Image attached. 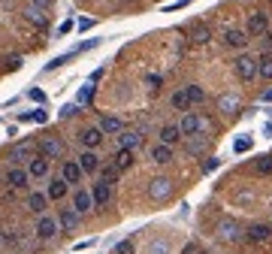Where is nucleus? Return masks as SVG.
I'll return each instance as SVG.
<instances>
[{"mask_svg":"<svg viewBox=\"0 0 272 254\" xmlns=\"http://www.w3.org/2000/svg\"><path fill=\"white\" fill-rule=\"evenodd\" d=\"M70 30H73V21H64V24H61V27H58V36H67V33H70Z\"/></svg>","mask_w":272,"mask_h":254,"instance_id":"obj_45","label":"nucleus"},{"mask_svg":"<svg viewBox=\"0 0 272 254\" xmlns=\"http://www.w3.org/2000/svg\"><path fill=\"white\" fill-rule=\"evenodd\" d=\"M251 169H254L257 175H272V155H260V158H254Z\"/></svg>","mask_w":272,"mask_h":254,"instance_id":"obj_25","label":"nucleus"},{"mask_svg":"<svg viewBox=\"0 0 272 254\" xmlns=\"http://www.w3.org/2000/svg\"><path fill=\"white\" fill-rule=\"evenodd\" d=\"M21 64H24V61H21L18 55H15V58H9V70H21Z\"/></svg>","mask_w":272,"mask_h":254,"instance_id":"obj_47","label":"nucleus"},{"mask_svg":"<svg viewBox=\"0 0 272 254\" xmlns=\"http://www.w3.org/2000/svg\"><path fill=\"white\" fill-rule=\"evenodd\" d=\"M190 40L197 43V46H206V43L212 40V33H209L206 24H193V27H190Z\"/></svg>","mask_w":272,"mask_h":254,"instance_id":"obj_26","label":"nucleus"},{"mask_svg":"<svg viewBox=\"0 0 272 254\" xmlns=\"http://www.w3.org/2000/svg\"><path fill=\"white\" fill-rule=\"evenodd\" d=\"M79 167H82L85 172H97V169H100V158H97V152H88V149H85V152L79 155Z\"/></svg>","mask_w":272,"mask_h":254,"instance_id":"obj_21","label":"nucleus"},{"mask_svg":"<svg viewBox=\"0 0 272 254\" xmlns=\"http://www.w3.org/2000/svg\"><path fill=\"white\" fill-rule=\"evenodd\" d=\"M18 121H36V124H46V121H49V112L40 106V109H33V112H21Z\"/></svg>","mask_w":272,"mask_h":254,"instance_id":"obj_29","label":"nucleus"},{"mask_svg":"<svg viewBox=\"0 0 272 254\" xmlns=\"http://www.w3.org/2000/svg\"><path fill=\"white\" fill-rule=\"evenodd\" d=\"M145 85H148L151 91H158V88H161V76H148V79H145Z\"/></svg>","mask_w":272,"mask_h":254,"instance_id":"obj_43","label":"nucleus"},{"mask_svg":"<svg viewBox=\"0 0 272 254\" xmlns=\"http://www.w3.org/2000/svg\"><path fill=\"white\" fill-rule=\"evenodd\" d=\"M79 212L76 209H61V215H58V221H61V230H67V233H76L79 230Z\"/></svg>","mask_w":272,"mask_h":254,"instance_id":"obj_11","label":"nucleus"},{"mask_svg":"<svg viewBox=\"0 0 272 254\" xmlns=\"http://www.w3.org/2000/svg\"><path fill=\"white\" fill-rule=\"evenodd\" d=\"M112 254H133V242H130V239H121L118 245H115Z\"/></svg>","mask_w":272,"mask_h":254,"instance_id":"obj_37","label":"nucleus"},{"mask_svg":"<svg viewBox=\"0 0 272 254\" xmlns=\"http://www.w3.org/2000/svg\"><path fill=\"white\" fill-rule=\"evenodd\" d=\"M263 133H266V136H272V121H269V124L263 127Z\"/></svg>","mask_w":272,"mask_h":254,"instance_id":"obj_51","label":"nucleus"},{"mask_svg":"<svg viewBox=\"0 0 272 254\" xmlns=\"http://www.w3.org/2000/svg\"><path fill=\"white\" fill-rule=\"evenodd\" d=\"M36 149H40V155H46L49 161H52V158H64V142L55 139V136H43Z\"/></svg>","mask_w":272,"mask_h":254,"instance_id":"obj_5","label":"nucleus"},{"mask_svg":"<svg viewBox=\"0 0 272 254\" xmlns=\"http://www.w3.org/2000/svg\"><path fill=\"white\" fill-rule=\"evenodd\" d=\"M224 46L227 49H245L248 46V30H239V27L224 30Z\"/></svg>","mask_w":272,"mask_h":254,"instance_id":"obj_7","label":"nucleus"},{"mask_svg":"<svg viewBox=\"0 0 272 254\" xmlns=\"http://www.w3.org/2000/svg\"><path fill=\"white\" fill-rule=\"evenodd\" d=\"M148 254H167V242H154V245L148 248Z\"/></svg>","mask_w":272,"mask_h":254,"instance_id":"obj_42","label":"nucleus"},{"mask_svg":"<svg viewBox=\"0 0 272 254\" xmlns=\"http://www.w3.org/2000/svg\"><path fill=\"white\" fill-rule=\"evenodd\" d=\"M197 254H209V251H203V248H200V251H197Z\"/></svg>","mask_w":272,"mask_h":254,"instance_id":"obj_52","label":"nucleus"},{"mask_svg":"<svg viewBox=\"0 0 272 254\" xmlns=\"http://www.w3.org/2000/svg\"><path fill=\"white\" fill-rule=\"evenodd\" d=\"M263 103H272V88H269V91H263Z\"/></svg>","mask_w":272,"mask_h":254,"instance_id":"obj_50","label":"nucleus"},{"mask_svg":"<svg viewBox=\"0 0 272 254\" xmlns=\"http://www.w3.org/2000/svg\"><path fill=\"white\" fill-rule=\"evenodd\" d=\"M206 152V136L200 139V136H190V142H187V155H193V158H197V155H203Z\"/></svg>","mask_w":272,"mask_h":254,"instance_id":"obj_33","label":"nucleus"},{"mask_svg":"<svg viewBox=\"0 0 272 254\" xmlns=\"http://www.w3.org/2000/svg\"><path fill=\"white\" fill-rule=\"evenodd\" d=\"M94 27V18H79V30H91Z\"/></svg>","mask_w":272,"mask_h":254,"instance_id":"obj_44","label":"nucleus"},{"mask_svg":"<svg viewBox=\"0 0 272 254\" xmlns=\"http://www.w3.org/2000/svg\"><path fill=\"white\" fill-rule=\"evenodd\" d=\"M173 109H179V112H187V109H190V97H187V85L184 88H179L176 94H173Z\"/></svg>","mask_w":272,"mask_h":254,"instance_id":"obj_24","label":"nucleus"},{"mask_svg":"<svg viewBox=\"0 0 272 254\" xmlns=\"http://www.w3.org/2000/svg\"><path fill=\"white\" fill-rule=\"evenodd\" d=\"M103 136H106V133H103L100 127H85V130L79 133V142L85 145L88 152H94V149H100V145H103Z\"/></svg>","mask_w":272,"mask_h":254,"instance_id":"obj_6","label":"nucleus"},{"mask_svg":"<svg viewBox=\"0 0 272 254\" xmlns=\"http://www.w3.org/2000/svg\"><path fill=\"white\" fill-rule=\"evenodd\" d=\"M139 139H142V136H139V133H130V130H124V133L118 136V142H121V149H130V152H133L136 145H139Z\"/></svg>","mask_w":272,"mask_h":254,"instance_id":"obj_31","label":"nucleus"},{"mask_svg":"<svg viewBox=\"0 0 272 254\" xmlns=\"http://www.w3.org/2000/svg\"><path fill=\"white\" fill-rule=\"evenodd\" d=\"M218 109H221L224 115H236L239 112V97L236 94H221L218 97Z\"/></svg>","mask_w":272,"mask_h":254,"instance_id":"obj_16","label":"nucleus"},{"mask_svg":"<svg viewBox=\"0 0 272 254\" xmlns=\"http://www.w3.org/2000/svg\"><path fill=\"white\" fill-rule=\"evenodd\" d=\"M97 127H100L103 133H124V124H121L118 118H115V115H103Z\"/></svg>","mask_w":272,"mask_h":254,"instance_id":"obj_23","label":"nucleus"},{"mask_svg":"<svg viewBox=\"0 0 272 254\" xmlns=\"http://www.w3.org/2000/svg\"><path fill=\"white\" fill-rule=\"evenodd\" d=\"M49 158L46 155H36L33 161H27V172H30V178H46L49 175Z\"/></svg>","mask_w":272,"mask_h":254,"instance_id":"obj_10","label":"nucleus"},{"mask_svg":"<svg viewBox=\"0 0 272 254\" xmlns=\"http://www.w3.org/2000/svg\"><path fill=\"white\" fill-rule=\"evenodd\" d=\"M245 239L254 242V245L269 242V239H272V224H251V227L245 230Z\"/></svg>","mask_w":272,"mask_h":254,"instance_id":"obj_9","label":"nucleus"},{"mask_svg":"<svg viewBox=\"0 0 272 254\" xmlns=\"http://www.w3.org/2000/svg\"><path fill=\"white\" fill-rule=\"evenodd\" d=\"M27 94H30V100H36V103H46V94H43L40 88H30Z\"/></svg>","mask_w":272,"mask_h":254,"instance_id":"obj_41","label":"nucleus"},{"mask_svg":"<svg viewBox=\"0 0 272 254\" xmlns=\"http://www.w3.org/2000/svg\"><path fill=\"white\" fill-rule=\"evenodd\" d=\"M70 185H79L82 181V175H85V169L79 167V161H64V172H61Z\"/></svg>","mask_w":272,"mask_h":254,"instance_id":"obj_14","label":"nucleus"},{"mask_svg":"<svg viewBox=\"0 0 272 254\" xmlns=\"http://www.w3.org/2000/svg\"><path fill=\"white\" fill-rule=\"evenodd\" d=\"M97 79H103V67H97V70L91 73V82H97Z\"/></svg>","mask_w":272,"mask_h":254,"instance_id":"obj_48","label":"nucleus"},{"mask_svg":"<svg viewBox=\"0 0 272 254\" xmlns=\"http://www.w3.org/2000/svg\"><path fill=\"white\" fill-rule=\"evenodd\" d=\"M266 27H269V15L266 12H251L248 15V36H263L266 33Z\"/></svg>","mask_w":272,"mask_h":254,"instance_id":"obj_8","label":"nucleus"},{"mask_svg":"<svg viewBox=\"0 0 272 254\" xmlns=\"http://www.w3.org/2000/svg\"><path fill=\"white\" fill-rule=\"evenodd\" d=\"M27 181H30V172H27V169H18V167H15V169H9V172H6V185H9L12 191L27 188Z\"/></svg>","mask_w":272,"mask_h":254,"instance_id":"obj_13","label":"nucleus"},{"mask_svg":"<svg viewBox=\"0 0 272 254\" xmlns=\"http://www.w3.org/2000/svg\"><path fill=\"white\" fill-rule=\"evenodd\" d=\"M91 197H94V206H106V203L112 200V185L100 178L97 185H94V191H91Z\"/></svg>","mask_w":272,"mask_h":254,"instance_id":"obj_15","label":"nucleus"},{"mask_svg":"<svg viewBox=\"0 0 272 254\" xmlns=\"http://www.w3.org/2000/svg\"><path fill=\"white\" fill-rule=\"evenodd\" d=\"M36 155H40V152H33V145H15V149L9 152L12 161H33Z\"/></svg>","mask_w":272,"mask_h":254,"instance_id":"obj_27","label":"nucleus"},{"mask_svg":"<svg viewBox=\"0 0 272 254\" xmlns=\"http://www.w3.org/2000/svg\"><path fill=\"white\" fill-rule=\"evenodd\" d=\"M233 152H236V155H245V152H251V136H239L236 142H233Z\"/></svg>","mask_w":272,"mask_h":254,"instance_id":"obj_36","label":"nucleus"},{"mask_svg":"<svg viewBox=\"0 0 272 254\" xmlns=\"http://www.w3.org/2000/svg\"><path fill=\"white\" fill-rule=\"evenodd\" d=\"M115 164H118V169H130L133 167V152L130 149H118L115 152Z\"/></svg>","mask_w":272,"mask_h":254,"instance_id":"obj_30","label":"nucleus"},{"mask_svg":"<svg viewBox=\"0 0 272 254\" xmlns=\"http://www.w3.org/2000/svg\"><path fill=\"white\" fill-rule=\"evenodd\" d=\"M46 197H49V194L30 191V197H27V209H30L33 215H46Z\"/></svg>","mask_w":272,"mask_h":254,"instance_id":"obj_19","label":"nucleus"},{"mask_svg":"<svg viewBox=\"0 0 272 254\" xmlns=\"http://www.w3.org/2000/svg\"><path fill=\"white\" fill-rule=\"evenodd\" d=\"M67 188H70V181L61 175V178H52L49 181V191L46 194H49V200H64L67 197Z\"/></svg>","mask_w":272,"mask_h":254,"instance_id":"obj_17","label":"nucleus"},{"mask_svg":"<svg viewBox=\"0 0 272 254\" xmlns=\"http://www.w3.org/2000/svg\"><path fill=\"white\" fill-rule=\"evenodd\" d=\"M91 245H94L91 239H88V242H76V251H85V248H91Z\"/></svg>","mask_w":272,"mask_h":254,"instance_id":"obj_49","label":"nucleus"},{"mask_svg":"<svg viewBox=\"0 0 272 254\" xmlns=\"http://www.w3.org/2000/svg\"><path fill=\"white\" fill-rule=\"evenodd\" d=\"M257 76L266 79V82H272V52H266V55L257 58Z\"/></svg>","mask_w":272,"mask_h":254,"instance_id":"obj_22","label":"nucleus"},{"mask_svg":"<svg viewBox=\"0 0 272 254\" xmlns=\"http://www.w3.org/2000/svg\"><path fill=\"white\" fill-rule=\"evenodd\" d=\"M190 3V0H176V3H170V6H164V12H176V9H184Z\"/></svg>","mask_w":272,"mask_h":254,"instance_id":"obj_40","label":"nucleus"},{"mask_svg":"<svg viewBox=\"0 0 272 254\" xmlns=\"http://www.w3.org/2000/svg\"><path fill=\"white\" fill-rule=\"evenodd\" d=\"M33 233L49 242V239H55L61 233V221H58V218H52V215H40V221H36V230Z\"/></svg>","mask_w":272,"mask_h":254,"instance_id":"obj_4","label":"nucleus"},{"mask_svg":"<svg viewBox=\"0 0 272 254\" xmlns=\"http://www.w3.org/2000/svg\"><path fill=\"white\" fill-rule=\"evenodd\" d=\"M148 197H151L154 203L170 200V197H173V178H167V175L151 178V181H148Z\"/></svg>","mask_w":272,"mask_h":254,"instance_id":"obj_2","label":"nucleus"},{"mask_svg":"<svg viewBox=\"0 0 272 254\" xmlns=\"http://www.w3.org/2000/svg\"><path fill=\"white\" fill-rule=\"evenodd\" d=\"M118 175H121L118 164H106V167H103V181H109V185H115V181H118Z\"/></svg>","mask_w":272,"mask_h":254,"instance_id":"obj_34","label":"nucleus"},{"mask_svg":"<svg viewBox=\"0 0 272 254\" xmlns=\"http://www.w3.org/2000/svg\"><path fill=\"white\" fill-rule=\"evenodd\" d=\"M187 97H190V106H193V103H203V100H206V91H203L200 85H187Z\"/></svg>","mask_w":272,"mask_h":254,"instance_id":"obj_35","label":"nucleus"},{"mask_svg":"<svg viewBox=\"0 0 272 254\" xmlns=\"http://www.w3.org/2000/svg\"><path fill=\"white\" fill-rule=\"evenodd\" d=\"M221 167V161L218 158H206V164H203V172H215Z\"/></svg>","mask_w":272,"mask_h":254,"instance_id":"obj_39","label":"nucleus"},{"mask_svg":"<svg viewBox=\"0 0 272 254\" xmlns=\"http://www.w3.org/2000/svg\"><path fill=\"white\" fill-rule=\"evenodd\" d=\"M73 209L79 212V215L91 212V209H94V197H91V191H85V188L76 191V194H73Z\"/></svg>","mask_w":272,"mask_h":254,"instance_id":"obj_12","label":"nucleus"},{"mask_svg":"<svg viewBox=\"0 0 272 254\" xmlns=\"http://www.w3.org/2000/svg\"><path fill=\"white\" fill-rule=\"evenodd\" d=\"M24 15H27V21H33L36 27H46V9H40V6L30 3V6L24 9Z\"/></svg>","mask_w":272,"mask_h":254,"instance_id":"obj_28","label":"nucleus"},{"mask_svg":"<svg viewBox=\"0 0 272 254\" xmlns=\"http://www.w3.org/2000/svg\"><path fill=\"white\" fill-rule=\"evenodd\" d=\"M0 242H3V236H0Z\"/></svg>","mask_w":272,"mask_h":254,"instance_id":"obj_53","label":"nucleus"},{"mask_svg":"<svg viewBox=\"0 0 272 254\" xmlns=\"http://www.w3.org/2000/svg\"><path fill=\"white\" fill-rule=\"evenodd\" d=\"M181 127L179 124H167V127H161V142L164 145H176V142H181Z\"/></svg>","mask_w":272,"mask_h":254,"instance_id":"obj_18","label":"nucleus"},{"mask_svg":"<svg viewBox=\"0 0 272 254\" xmlns=\"http://www.w3.org/2000/svg\"><path fill=\"white\" fill-rule=\"evenodd\" d=\"M233 70H236V76H239L242 82H251V79L257 76V58H251V55H239L236 61H233Z\"/></svg>","mask_w":272,"mask_h":254,"instance_id":"obj_3","label":"nucleus"},{"mask_svg":"<svg viewBox=\"0 0 272 254\" xmlns=\"http://www.w3.org/2000/svg\"><path fill=\"white\" fill-rule=\"evenodd\" d=\"M151 161H154V164H161V167L170 164V161H173V145H164V142H161V145H154V149H151Z\"/></svg>","mask_w":272,"mask_h":254,"instance_id":"obj_20","label":"nucleus"},{"mask_svg":"<svg viewBox=\"0 0 272 254\" xmlns=\"http://www.w3.org/2000/svg\"><path fill=\"white\" fill-rule=\"evenodd\" d=\"M33 6H40V9L49 12V9H52V0H33Z\"/></svg>","mask_w":272,"mask_h":254,"instance_id":"obj_46","label":"nucleus"},{"mask_svg":"<svg viewBox=\"0 0 272 254\" xmlns=\"http://www.w3.org/2000/svg\"><path fill=\"white\" fill-rule=\"evenodd\" d=\"M269 115H272V112H269Z\"/></svg>","mask_w":272,"mask_h":254,"instance_id":"obj_54","label":"nucleus"},{"mask_svg":"<svg viewBox=\"0 0 272 254\" xmlns=\"http://www.w3.org/2000/svg\"><path fill=\"white\" fill-rule=\"evenodd\" d=\"M94 82H88V85H82L79 88V94H76V103H79V106H85V103H91V97H94Z\"/></svg>","mask_w":272,"mask_h":254,"instance_id":"obj_32","label":"nucleus"},{"mask_svg":"<svg viewBox=\"0 0 272 254\" xmlns=\"http://www.w3.org/2000/svg\"><path fill=\"white\" fill-rule=\"evenodd\" d=\"M215 233H218L221 242H239L245 236V230L239 227V221H233V218H221L218 227H215Z\"/></svg>","mask_w":272,"mask_h":254,"instance_id":"obj_1","label":"nucleus"},{"mask_svg":"<svg viewBox=\"0 0 272 254\" xmlns=\"http://www.w3.org/2000/svg\"><path fill=\"white\" fill-rule=\"evenodd\" d=\"M79 109H82L79 103H67V106L61 109V115H64V118H73V115H79Z\"/></svg>","mask_w":272,"mask_h":254,"instance_id":"obj_38","label":"nucleus"}]
</instances>
